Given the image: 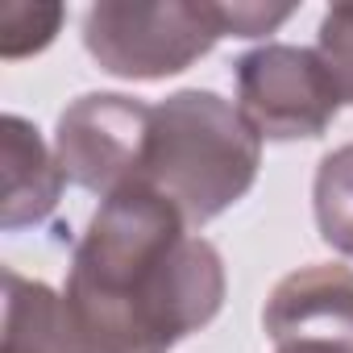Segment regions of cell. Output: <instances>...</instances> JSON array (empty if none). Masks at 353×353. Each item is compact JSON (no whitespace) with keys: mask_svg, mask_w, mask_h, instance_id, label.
I'll return each mask as SVG.
<instances>
[{"mask_svg":"<svg viewBox=\"0 0 353 353\" xmlns=\"http://www.w3.org/2000/svg\"><path fill=\"white\" fill-rule=\"evenodd\" d=\"M0 353H104L71 320L67 299L38 279L5 270V332Z\"/></svg>","mask_w":353,"mask_h":353,"instance_id":"obj_8","label":"cell"},{"mask_svg":"<svg viewBox=\"0 0 353 353\" xmlns=\"http://www.w3.org/2000/svg\"><path fill=\"white\" fill-rule=\"evenodd\" d=\"M312 208H316L320 237L345 258H353V141L320 158L312 183Z\"/></svg>","mask_w":353,"mask_h":353,"instance_id":"obj_9","label":"cell"},{"mask_svg":"<svg viewBox=\"0 0 353 353\" xmlns=\"http://www.w3.org/2000/svg\"><path fill=\"white\" fill-rule=\"evenodd\" d=\"M67 21L63 5H34V0H5L0 5V59H30L46 50Z\"/></svg>","mask_w":353,"mask_h":353,"instance_id":"obj_10","label":"cell"},{"mask_svg":"<svg viewBox=\"0 0 353 353\" xmlns=\"http://www.w3.org/2000/svg\"><path fill=\"white\" fill-rule=\"evenodd\" d=\"M229 38L225 0H100L83 13V46L117 79H170Z\"/></svg>","mask_w":353,"mask_h":353,"instance_id":"obj_3","label":"cell"},{"mask_svg":"<svg viewBox=\"0 0 353 353\" xmlns=\"http://www.w3.org/2000/svg\"><path fill=\"white\" fill-rule=\"evenodd\" d=\"M262 137L241 108L208 88H183L154 104L141 188L158 192L200 233L229 212L258 179Z\"/></svg>","mask_w":353,"mask_h":353,"instance_id":"obj_2","label":"cell"},{"mask_svg":"<svg viewBox=\"0 0 353 353\" xmlns=\"http://www.w3.org/2000/svg\"><path fill=\"white\" fill-rule=\"evenodd\" d=\"M225 258L150 188L92 212L67 270V312L104 353H170L225 307Z\"/></svg>","mask_w":353,"mask_h":353,"instance_id":"obj_1","label":"cell"},{"mask_svg":"<svg viewBox=\"0 0 353 353\" xmlns=\"http://www.w3.org/2000/svg\"><path fill=\"white\" fill-rule=\"evenodd\" d=\"M154 129V104L121 92H88L71 100L54 129V158L67 183L108 200L141 183Z\"/></svg>","mask_w":353,"mask_h":353,"instance_id":"obj_5","label":"cell"},{"mask_svg":"<svg viewBox=\"0 0 353 353\" xmlns=\"http://www.w3.org/2000/svg\"><path fill=\"white\" fill-rule=\"evenodd\" d=\"M262 328L274 345L341 341L353 345V270L341 262H312L274 283Z\"/></svg>","mask_w":353,"mask_h":353,"instance_id":"obj_6","label":"cell"},{"mask_svg":"<svg viewBox=\"0 0 353 353\" xmlns=\"http://www.w3.org/2000/svg\"><path fill=\"white\" fill-rule=\"evenodd\" d=\"M316 50H320L324 67L332 71V79L341 88V100L353 104V5H332L320 17Z\"/></svg>","mask_w":353,"mask_h":353,"instance_id":"obj_11","label":"cell"},{"mask_svg":"<svg viewBox=\"0 0 353 353\" xmlns=\"http://www.w3.org/2000/svg\"><path fill=\"white\" fill-rule=\"evenodd\" d=\"M274 353H353V345H341V341H287V345H274Z\"/></svg>","mask_w":353,"mask_h":353,"instance_id":"obj_13","label":"cell"},{"mask_svg":"<svg viewBox=\"0 0 353 353\" xmlns=\"http://www.w3.org/2000/svg\"><path fill=\"white\" fill-rule=\"evenodd\" d=\"M237 108L262 141H312L324 137L341 112V88L320 50L266 42L233 63Z\"/></svg>","mask_w":353,"mask_h":353,"instance_id":"obj_4","label":"cell"},{"mask_svg":"<svg viewBox=\"0 0 353 353\" xmlns=\"http://www.w3.org/2000/svg\"><path fill=\"white\" fill-rule=\"evenodd\" d=\"M229 38H262L274 34L287 17H295V5H250V0H225Z\"/></svg>","mask_w":353,"mask_h":353,"instance_id":"obj_12","label":"cell"},{"mask_svg":"<svg viewBox=\"0 0 353 353\" xmlns=\"http://www.w3.org/2000/svg\"><path fill=\"white\" fill-rule=\"evenodd\" d=\"M0 183H5L0 192V229L5 233L46 225L67 188L54 145H46L42 133L17 112L0 121Z\"/></svg>","mask_w":353,"mask_h":353,"instance_id":"obj_7","label":"cell"}]
</instances>
